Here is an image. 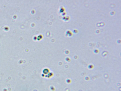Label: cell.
I'll return each mask as SVG.
<instances>
[{"label": "cell", "mask_w": 121, "mask_h": 91, "mask_svg": "<svg viewBox=\"0 0 121 91\" xmlns=\"http://www.w3.org/2000/svg\"><path fill=\"white\" fill-rule=\"evenodd\" d=\"M93 66L92 65H90L89 66V68H92Z\"/></svg>", "instance_id": "cell-1"}]
</instances>
